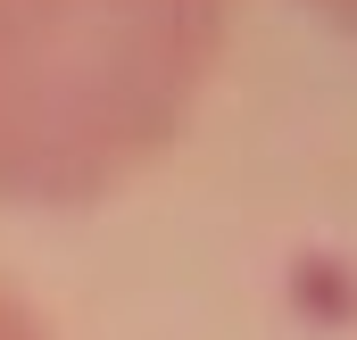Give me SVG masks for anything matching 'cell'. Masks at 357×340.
<instances>
[{"label":"cell","mask_w":357,"mask_h":340,"mask_svg":"<svg viewBox=\"0 0 357 340\" xmlns=\"http://www.w3.org/2000/svg\"><path fill=\"white\" fill-rule=\"evenodd\" d=\"M241 0H0V208H91L199 108Z\"/></svg>","instance_id":"cell-1"},{"label":"cell","mask_w":357,"mask_h":340,"mask_svg":"<svg viewBox=\"0 0 357 340\" xmlns=\"http://www.w3.org/2000/svg\"><path fill=\"white\" fill-rule=\"evenodd\" d=\"M0 340H50V324H42V307L17 291V282H0Z\"/></svg>","instance_id":"cell-2"},{"label":"cell","mask_w":357,"mask_h":340,"mask_svg":"<svg viewBox=\"0 0 357 340\" xmlns=\"http://www.w3.org/2000/svg\"><path fill=\"white\" fill-rule=\"evenodd\" d=\"M324 17H341V25H357V0H316Z\"/></svg>","instance_id":"cell-3"}]
</instances>
